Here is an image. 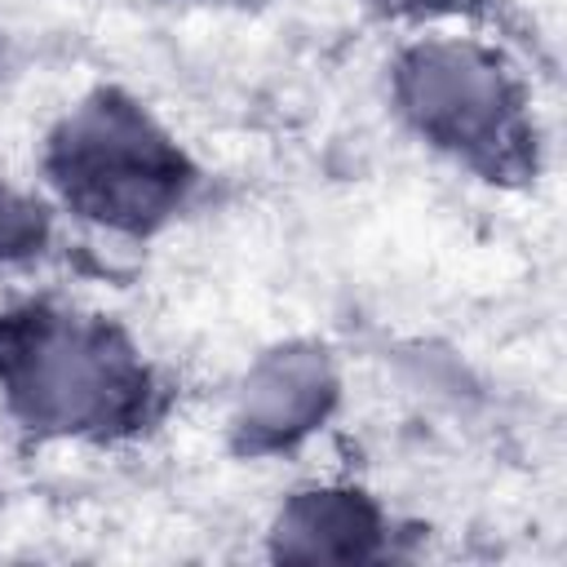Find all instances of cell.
I'll list each match as a JSON object with an SVG mask.
<instances>
[{
  "mask_svg": "<svg viewBox=\"0 0 567 567\" xmlns=\"http://www.w3.org/2000/svg\"><path fill=\"white\" fill-rule=\"evenodd\" d=\"M0 399L40 439H124L155 421L159 385L133 337L58 301L0 310Z\"/></svg>",
  "mask_w": 567,
  "mask_h": 567,
  "instance_id": "6da1fadb",
  "label": "cell"
},
{
  "mask_svg": "<svg viewBox=\"0 0 567 567\" xmlns=\"http://www.w3.org/2000/svg\"><path fill=\"white\" fill-rule=\"evenodd\" d=\"M44 177L75 217L128 239L168 226L199 182L173 133L120 89H97L62 115L44 142Z\"/></svg>",
  "mask_w": 567,
  "mask_h": 567,
  "instance_id": "7a4b0ae2",
  "label": "cell"
},
{
  "mask_svg": "<svg viewBox=\"0 0 567 567\" xmlns=\"http://www.w3.org/2000/svg\"><path fill=\"white\" fill-rule=\"evenodd\" d=\"M390 93L416 137L487 182L532 173L536 133L527 93L492 49L470 40H421L399 53Z\"/></svg>",
  "mask_w": 567,
  "mask_h": 567,
  "instance_id": "3957f363",
  "label": "cell"
},
{
  "mask_svg": "<svg viewBox=\"0 0 567 567\" xmlns=\"http://www.w3.org/2000/svg\"><path fill=\"white\" fill-rule=\"evenodd\" d=\"M337 394L341 381L323 346L288 341L266 350L248 368L235 394V416H230L235 447L244 456H275L297 447L332 416Z\"/></svg>",
  "mask_w": 567,
  "mask_h": 567,
  "instance_id": "277c9868",
  "label": "cell"
},
{
  "mask_svg": "<svg viewBox=\"0 0 567 567\" xmlns=\"http://www.w3.org/2000/svg\"><path fill=\"white\" fill-rule=\"evenodd\" d=\"M381 540L385 518L359 487L292 492L270 527V549L288 563H363L381 549Z\"/></svg>",
  "mask_w": 567,
  "mask_h": 567,
  "instance_id": "5b68a950",
  "label": "cell"
},
{
  "mask_svg": "<svg viewBox=\"0 0 567 567\" xmlns=\"http://www.w3.org/2000/svg\"><path fill=\"white\" fill-rule=\"evenodd\" d=\"M49 208L0 177V266H18L44 252L49 244Z\"/></svg>",
  "mask_w": 567,
  "mask_h": 567,
  "instance_id": "8992f818",
  "label": "cell"
},
{
  "mask_svg": "<svg viewBox=\"0 0 567 567\" xmlns=\"http://www.w3.org/2000/svg\"><path fill=\"white\" fill-rule=\"evenodd\" d=\"M385 9H394V13H421V9H434V4H443V0H381Z\"/></svg>",
  "mask_w": 567,
  "mask_h": 567,
  "instance_id": "52a82bcc",
  "label": "cell"
}]
</instances>
